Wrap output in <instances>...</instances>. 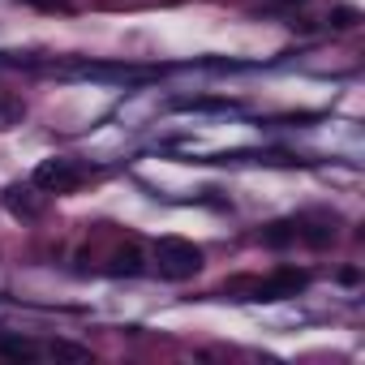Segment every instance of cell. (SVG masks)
I'll return each mask as SVG.
<instances>
[{"label":"cell","instance_id":"cell-1","mask_svg":"<svg viewBox=\"0 0 365 365\" xmlns=\"http://www.w3.org/2000/svg\"><path fill=\"white\" fill-rule=\"evenodd\" d=\"M202 262H207V254L194 241H180V237H159L155 241V271L163 279H172V284L194 279L202 271Z\"/></svg>","mask_w":365,"mask_h":365},{"label":"cell","instance_id":"cell-2","mask_svg":"<svg viewBox=\"0 0 365 365\" xmlns=\"http://www.w3.org/2000/svg\"><path fill=\"white\" fill-rule=\"evenodd\" d=\"M86 172L91 168H82L78 159H43L35 168V176H31V185L43 190V194H69V190H78L86 180Z\"/></svg>","mask_w":365,"mask_h":365},{"label":"cell","instance_id":"cell-3","mask_svg":"<svg viewBox=\"0 0 365 365\" xmlns=\"http://www.w3.org/2000/svg\"><path fill=\"white\" fill-rule=\"evenodd\" d=\"M305 284H309V271L279 267L275 275H267V279H258V284H254V297H250V301H284V297H297Z\"/></svg>","mask_w":365,"mask_h":365},{"label":"cell","instance_id":"cell-4","mask_svg":"<svg viewBox=\"0 0 365 365\" xmlns=\"http://www.w3.org/2000/svg\"><path fill=\"white\" fill-rule=\"evenodd\" d=\"M297 241H305L314 250H327L335 241V220L331 215H301L297 220Z\"/></svg>","mask_w":365,"mask_h":365},{"label":"cell","instance_id":"cell-5","mask_svg":"<svg viewBox=\"0 0 365 365\" xmlns=\"http://www.w3.org/2000/svg\"><path fill=\"white\" fill-rule=\"evenodd\" d=\"M5 207H9L14 215H22V220H35V215L43 211V190H35V185H14V190H5Z\"/></svg>","mask_w":365,"mask_h":365},{"label":"cell","instance_id":"cell-6","mask_svg":"<svg viewBox=\"0 0 365 365\" xmlns=\"http://www.w3.org/2000/svg\"><path fill=\"white\" fill-rule=\"evenodd\" d=\"M262 245H271V250L297 245V220H279V224H267V228H262Z\"/></svg>","mask_w":365,"mask_h":365},{"label":"cell","instance_id":"cell-7","mask_svg":"<svg viewBox=\"0 0 365 365\" xmlns=\"http://www.w3.org/2000/svg\"><path fill=\"white\" fill-rule=\"evenodd\" d=\"M0 356H9V361H35L39 344H31L22 335H0Z\"/></svg>","mask_w":365,"mask_h":365},{"label":"cell","instance_id":"cell-8","mask_svg":"<svg viewBox=\"0 0 365 365\" xmlns=\"http://www.w3.org/2000/svg\"><path fill=\"white\" fill-rule=\"evenodd\" d=\"M22 116H26V103L18 95H9V91H0V129L22 125Z\"/></svg>","mask_w":365,"mask_h":365},{"label":"cell","instance_id":"cell-9","mask_svg":"<svg viewBox=\"0 0 365 365\" xmlns=\"http://www.w3.org/2000/svg\"><path fill=\"white\" fill-rule=\"evenodd\" d=\"M176 112H232V99H176Z\"/></svg>","mask_w":365,"mask_h":365},{"label":"cell","instance_id":"cell-10","mask_svg":"<svg viewBox=\"0 0 365 365\" xmlns=\"http://www.w3.org/2000/svg\"><path fill=\"white\" fill-rule=\"evenodd\" d=\"M108 271H112V275H138V271H142V254L129 245V250H120V254L112 258V267H108Z\"/></svg>","mask_w":365,"mask_h":365},{"label":"cell","instance_id":"cell-11","mask_svg":"<svg viewBox=\"0 0 365 365\" xmlns=\"http://www.w3.org/2000/svg\"><path fill=\"white\" fill-rule=\"evenodd\" d=\"M48 352L61 356V361H91V348H82V344H65V339H52Z\"/></svg>","mask_w":365,"mask_h":365},{"label":"cell","instance_id":"cell-12","mask_svg":"<svg viewBox=\"0 0 365 365\" xmlns=\"http://www.w3.org/2000/svg\"><path fill=\"white\" fill-rule=\"evenodd\" d=\"M26 5H35V9H48V14H69V9H73L69 0H26Z\"/></svg>","mask_w":365,"mask_h":365},{"label":"cell","instance_id":"cell-13","mask_svg":"<svg viewBox=\"0 0 365 365\" xmlns=\"http://www.w3.org/2000/svg\"><path fill=\"white\" fill-rule=\"evenodd\" d=\"M279 5H301V0H279Z\"/></svg>","mask_w":365,"mask_h":365}]
</instances>
